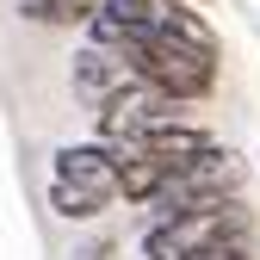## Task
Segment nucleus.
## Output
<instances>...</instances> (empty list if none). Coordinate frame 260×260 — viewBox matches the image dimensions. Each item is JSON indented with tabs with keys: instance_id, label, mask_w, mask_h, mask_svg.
<instances>
[{
	"instance_id": "obj_10",
	"label": "nucleus",
	"mask_w": 260,
	"mask_h": 260,
	"mask_svg": "<svg viewBox=\"0 0 260 260\" xmlns=\"http://www.w3.org/2000/svg\"><path fill=\"white\" fill-rule=\"evenodd\" d=\"M81 260H112V242H87V248H81Z\"/></svg>"
},
{
	"instance_id": "obj_5",
	"label": "nucleus",
	"mask_w": 260,
	"mask_h": 260,
	"mask_svg": "<svg viewBox=\"0 0 260 260\" xmlns=\"http://www.w3.org/2000/svg\"><path fill=\"white\" fill-rule=\"evenodd\" d=\"M118 205V168L112 174H50V211L69 223H93Z\"/></svg>"
},
{
	"instance_id": "obj_1",
	"label": "nucleus",
	"mask_w": 260,
	"mask_h": 260,
	"mask_svg": "<svg viewBox=\"0 0 260 260\" xmlns=\"http://www.w3.org/2000/svg\"><path fill=\"white\" fill-rule=\"evenodd\" d=\"M112 56H124L130 75H137L143 87H155L161 100H174V106H199V100H211V93H217V62H223V50L186 44V38H174V31L118 38Z\"/></svg>"
},
{
	"instance_id": "obj_2",
	"label": "nucleus",
	"mask_w": 260,
	"mask_h": 260,
	"mask_svg": "<svg viewBox=\"0 0 260 260\" xmlns=\"http://www.w3.org/2000/svg\"><path fill=\"white\" fill-rule=\"evenodd\" d=\"M254 236V211L248 199H217V205H199L186 217H168V223H149L143 230V260H205L230 242H248Z\"/></svg>"
},
{
	"instance_id": "obj_6",
	"label": "nucleus",
	"mask_w": 260,
	"mask_h": 260,
	"mask_svg": "<svg viewBox=\"0 0 260 260\" xmlns=\"http://www.w3.org/2000/svg\"><path fill=\"white\" fill-rule=\"evenodd\" d=\"M137 149H143V155H155L168 174H180V168H192V161H205V155L217 149V137H211L205 124H192V118H168V124H155Z\"/></svg>"
},
{
	"instance_id": "obj_3",
	"label": "nucleus",
	"mask_w": 260,
	"mask_h": 260,
	"mask_svg": "<svg viewBox=\"0 0 260 260\" xmlns=\"http://www.w3.org/2000/svg\"><path fill=\"white\" fill-rule=\"evenodd\" d=\"M168 118H180V106H174V100H161L155 87L137 81V87H124L118 100H112L100 118H93V143H106L112 155H118V149H137L149 130H155V124H168Z\"/></svg>"
},
{
	"instance_id": "obj_8",
	"label": "nucleus",
	"mask_w": 260,
	"mask_h": 260,
	"mask_svg": "<svg viewBox=\"0 0 260 260\" xmlns=\"http://www.w3.org/2000/svg\"><path fill=\"white\" fill-rule=\"evenodd\" d=\"M100 7L106 0H19V13L31 19V25H50V31H62V25H93L100 19Z\"/></svg>"
},
{
	"instance_id": "obj_9",
	"label": "nucleus",
	"mask_w": 260,
	"mask_h": 260,
	"mask_svg": "<svg viewBox=\"0 0 260 260\" xmlns=\"http://www.w3.org/2000/svg\"><path fill=\"white\" fill-rule=\"evenodd\" d=\"M205 260H260V242L248 236V242H230V248H217V254H205Z\"/></svg>"
},
{
	"instance_id": "obj_7",
	"label": "nucleus",
	"mask_w": 260,
	"mask_h": 260,
	"mask_svg": "<svg viewBox=\"0 0 260 260\" xmlns=\"http://www.w3.org/2000/svg\"><path fill=\"white\" fill-rule=\"evenodd\" d=\"M174 174L161 168L155 155H143V149H118V199H130V205H155L161 199V186H168Z\"/></svg>"
},
{
	"instance_id": "obj_4",
	"label": "nucleus",
	"mask_w": 260,
	"mask_h": 260,
	"mask_svg": "<svg viewBox=\"0 0 260 260\" xmlns=\"http://www.w3.org/2000/svg\"><path fill=\"white\" fill-rule=\"evenodd\" d=\"M69 81H75V100H81L93 118H100V112L118 100L124 87H137L130 62H124V56H112V50H100V44H87V50L69 62Z\"/></svg>"
}]
</instances>
